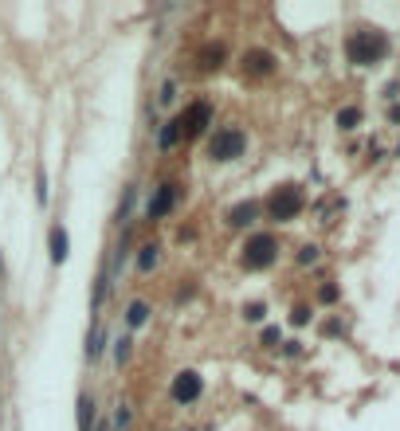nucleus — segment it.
I'll use <instances>...</instances> for the list:
<instances>
[{"label": "nucleus", "instance_id": "17", "mask_svg": "<svg viewBox=\"0 0 400 431\" xmlns=\"http://www.w3.org/2000/svg\"><path fill=\"white\" fill-rule=\"evenodd\" d=\"M263 302H251V306H243V318H247V322H259V318H263Z\"/></svg>", "mask_w": 400, "mask_h": 431}, {"label": "nucleus", "instance_id": "14", "mask_svg": "<svg viewBox=\"0 0 400 431\" xmlns=\"http://www.w3.org/2000/svg\"><path fill=\"white\" fill-rule=\"evenodd\" d=\"M146 318H149V306H146V302H130L126 322H130V325H146Z\"/></svg>", "mask_w": 400, "mask_h": 431}, {"label": "nucleus", "instance_id": "11", "mask_svg": "<svg viewBox=\"0 0 400 431\" xmlns=\"http://www.w3.org/2000/svg\"><path fill=\"white\" fill-rule=\"evenodd\" d=\"M91 423H95V404H91V396H83L79 400V431H91Z\"/></svg>", "mask_w": 400, "mask_h": 431}, {"label": "nucleus", "instance_id": "5", "mask_svg": "<svg viewBox=\"0 0 400 431\" xmlns=\"http://www.w3.org/2000/svg\"><path fill=\"white\" fill-rule=\"evenodd\" d=\"M173 400H177V404H193L196 396L204 392V381H200V372H193V369H184V372H177V376H173Z\"/></svg>", "mask_w": 400, "mask_h": 431}, {"label": "nucleus", "instance_id": "19", "mask_svg": "<svg viewBox=\"0 0 400 431\" xmlns=\"http://www.w3.org/2000/svg\"><path fill=\"white\" fill-rule=\"evenodd\" d=\"M318 294H322V302H338V287H322Z\"/></svg>", "mask_w": 400, "mask_h": 431}, {"label": "nucleus", "instance_id": "8", "mask_svg": "<svg viewBox=\"0 0 400 431\" xmlns=\"http://www.w3.org/2000/svg\"><path fill=\"white\" fill-rule=\"evenodd\" d=\"M243 71H247V75H271V71H275V55L263 51V48L247 51V55H243Z\"/></svg>", "mask_w": 400, "mask_h": 431}, {"label": "nucleus", "instance_id": "20", "mask_svg": "<svg viewBox=\"0 0 400 431\" xmlns=\"http://www.w3.org/2000/svg\"><path fill=\"white\" fill-rule=\"evenodd\" d=\"M306 318H310V310H306V306H298V310H294V318H291V322H294V325H306Z\"/></svg>", "mask_w": 400, "mask_h": 431}, {"label": "nucleus", "instance_id": "15", "mask_svg": "<svg viewBox=\"0 0 400 431\" xmlns=\"http://www.w3.org/2000/svg\"><path fill=\"white\" fill-rule=\"evenodd\" d=\"M177 137H181V122H169V126H165V133H161V145L169 149V145L177 142Z\"/></svg>", "mask_w": 400, "mask_h": 431}, {"label": "nucleus", "instance_id": "18", "mask_svg": "<svg viewBox=\"0 0 400 431\" xmlns=\"http://www.w3.org/2000/svg\"><path fill=\"white\" fill-rule=\"evenodd\" d=\"M314 259H318V247L314 243H306L303 251H298V263H314Z\"/></svg>", "mask_w": 400, "mask_h": 431}, {"label": "nucleus", "instance_id": "3", "mask_svg": "<svg viewBox=\"0 0 400 431\" xmlns=\"http://www.w3.org/2000/svg\"><path fill=\"white\" fill-rule=\"evenodd\" d=\"M303 204H306V196H303V189L298 184H283V189H275L271 192V200H267V212H271V220H294V216L303 212Z\"/></svg>", "mask_w": 400, "mask_h": 431}, {"label": "nucleus", "instance_id": "16", "mask_svg": "<svg viewBox=\"0 0 400 431\" xmlns=\"http://www.w3.org/2000/svg\"><path fill=\"white\" fill-rule=\"evenodd\" d=\"M200 59H204L200 67H220V59H224V51H220V48H204V55H200Z\"/></svg>", "mask_w": 400, "mask_h": 431}, {"label": "nucleus", "instance_id": "9", "mask_svg": "<svg viewBox=\"0 0 400 431\" xmlns=\"http://www.w3.org/2000/svg\"><path fill=\"white\" fill-rule=\"evenodd\" d=\"M251 220H255V204H251V200H247V204H236V208L228 212V224H231V228H247Z\"/></svg>", "mask_w": 400, "mask_h": 431}, {"label": "nucleus", "instance_id": "10", "mask_svg": "<svg viewBox=\"0 0 400 431\" xmlns=\"http://www.w3.org/2000/svg\"><path fill=\"white\" fill-rule=\"evenodd\" d=\"M51 259H55V263L67 259V231L63 228H51Z\"/></svg>", "mask_w": 400, "mask_h": 431}, {"label": "nucleus", "instance_id": "12", "mask_svg": "<svg viewBox=\"0 0 400 431\" xmlns=\"http://www.w3.org/2000/svg\"><path fill=\"white\" fill-rule=\"evenodd\" d=\"M158 247H153V243H146V247H142V255H137V271H153V267H158Z\"/></svg>", "mask_w": 400, "mask_h": 431}, {"label": "nucleus", "instance_id": "1", "mask_svg": "<svg viewBox=\"0 0 400 431\" xmlns=\"http://www.w3.org/2000/svg\"><path fill=\"white\" fill-rule=\"evenodd\" d=\"M345 51H350V59L357 63V67H373V63L388 51V39L381 36V32H373V28H361V32L350 36Z\"/></svg>", "mask_w": 400, "mask_h": 431}, {"label": "nucleus", "instance_id": "21", "mask_svg": "<svg viewBox=\"0 0 400 431\" xmlns=\"http://www.w3.org/2000/svg\"><path fill=\"white\" fill-rule=\"evenodd\" d=\"M275 341H279V329H275V325H271V329H263V345H275Z\"/></svg>", "mask_w": 400, "mask_h": 431}, {"label": "nucleus", "instance_id": "22", "mask_svg": "<svg viewBox=\"0 0 400 431\" xmlns=\"http://www.w3.org/2000/svg\"><path fill=\"white\" fill-rule=\"evenodd\" d=\"M114 357H118V361H126V357H130V341H118V349H114Z\"/></svg>", "mask_w": 400, "mask_h": 431}, {"label": "nucleus", "instance_id": "7", "mask_svg": "<svg viewBox=\"0 0 400 431\" xmlns=\"http://www.w3.org/2000/svg\"><path fill=\"white\" fill-rule=\"evenodd\" d=\"M177 196H181V189H177V184H161L158 196L149 200V216H153V220L169 216V212H173V204H177Z\"/></svg>", "mask_w": 400, "mask_h": 431}, {"label": "nucleus", "instance_id": "4", "mask_svg": "<svg viewBox=\"0 0 400 431\" xmlns=\"http://www.w3.org/2000/svg\"><path fill=\"white\" fill-rule=\"evenodd\" d=\"M243 145H247L243 130H220L216 137L208 142V157H212V161H236V157L243 153Z\"/></svg>", "mask_w": 400, "mask_h": 431}, {"label": "nucleus", "instance_id": "2", "mask_svg": "<svg viewBox=\"0 0 400 431\" xmlns=\"http://www.w3.org/2000/svg\"><path fill=\"white\" fill-rule=\"evenodd\" d=\"M275 255H279V240L275 236H267V231H259V236H251V240L243 243V267L247 271H263V267L275 263Z\"/></svg>", "mask_w": 400, "mask_h": 431}, {"label": "nucleus", "instance_id": "6", "mask_svg": "<svg viewBox=\"0 0 400 431\" xmlns=\"http://www.w3.org/2000/svg\"><path fill=\"white\" fill-rule=\"evenodd\" d=\"M177 122H181V133L196 137V133H204V126L212 122V106H208V102H196V106H189Z\"/></svg>", "mask_w": 400, "mask_h": 431}, {"label": "nucleus", "instance_id": "13", "mask_svg": "<svg viewBox=\"0 0 400 431\" xmlns=\"http://www.w3.org/2000/svg\"><path fill=\"white\" fill-rule=\"evenodd\" d=\"M357 122H361V110H357V106L338 110V126H341V130H357Z\"/></svg>", "mask_w": 400, "mask_h": 431}]
</instances>
